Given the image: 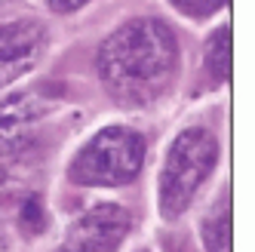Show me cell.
Here are the masks:
<instances>
[{
	"mask_svg": "<svg viewBox=\"0 0 255 252\" xmlns=\"http://www.w3.org/2000/svg\"><path fill=\"white\" fill-rule=\"evenodd\" d=\"M49 102L37 99V93H15L0 102V154H9L25 145V135L46 111Z\"/></svg>",
	"mask_w": 255,
	"mask_h": 252,
	"instance_id": "6",
	"label": "cell"
},
{
	"mask_svg": "<svg viewBox=\"0 0 255 252\" xmlns=\"http://www.w3.org/2000/svg\"><path fill=\"white\" fill-rule=\"evenodd\" d=\"M22 228L28 231V234H40L43 228H46V215H43V203H40V197H34V194H28L25 197V203H22Z\"/></svg>",
	"mask_w": 255,
	"mask_h": 252,
	"instance_id": "9",
	"label": "cell"
},
{
	"mask_svg": "<svg viewBox=\"0 0 255 252\" xmlns=\"http://www.w3.org/2000/svg\"><path fill=\"white\" fill-rule=\"evenodd\" d=\"M62 252H65V249H62Z\"/></svg>",
	"mask_w": 255,
	"mask_h": 252,
	"instance_id": "14",
	"label": "cell"
},
{
	"mask_svg": "<svg viewBox=\"0 0 255 252\" xmlns=\"http://www.w3.org/2000/svg\"><path fill=\"white\" fill-rule=\"evenodd\" d=\"M203 243L206 252H231V212L228 203H218L209 219L203 222Z\"/></svg>",
	"mask_w": 255,
	"mask_h": 252,
	"instance_id": "8",
	"label": "cell"
},
{
	"mask_svg": "<svg viewBox=\"0 0 255 252\" xmlns=\"http://www.w3.org/2000/svg\"><path fill=\"white\" fill-rule=\"evenodd\" d=\"M144 160V138L126 126H108L80 148L71 163V182L86 188H114L132 182Z\"/></svg>",
	"mask_w": 255,
	"mask_h": 252,
	"instance_id": "2",
	"label": "cell"
},
{
	"mask_svg": "<svg viewBox=\"0 0 255 252\" xmlns=\"http://www.w3.org/2000/svg\"><path fill=\"white\" fill-rule=\"evenodd\" d=\"M0 249H3V240H0Z\"/></svg>",
	"mask_w": 255,
	"mask_h": 252,
	"instance_id": "13",
	"label": "cell"
},
{
	"mask_svg": "<svg viewBox=\"0 0 255 252\" xmlns=\"http://www.w3.org/2000/svg\"><path fill=\"white\" fill-rule=\"evenodd\" d=\"M49 9H56V12H71V9H80L86 0H46Z\"/></svg>",
	"mask_w": 255,
	"mask_h": 252,
	"instance_id": "11",
	"label": "cell"
},
{
	"mask_svg": "<svg viewBox=\"0 0 255 252\" xmlns=\"http://www.w3.org/2000/svg\"><path fill=\"white\" fill-rule=\"evenodd\" d=\"M203 65H206V74L215 86L228 80V74H231V31L228 28H218L206 40Z\"/></svg>",
	"mask_w": 255,
	"mask_h": 252,
	"instance_id": "7",
	"label": "cell"
},
{
	"mask_svg": "<svg viewBox=\"0 0 255 252\" xmlns=\"http://www.w3.org/2000/svg\"><path fill=\"white\" fill-rule=\"evenodd\" d=\"M218 160V141L209 129H185L166 154L160 175V209L166 219L181 215Z\"/></svg>",
	"mask_w": 255,
	"mask_h": 252,
	"instance_id": "3",
	"label": "cell"
},
{
	"mask_svg": "<svg viewBox=\"0 0 255 252\" xmlns=\"http://www.w3.org/2000/svg\"><path fill=\"white\" fill-rule=\"evenodd\" d=\"M169 3H172L175 9H181V12L194 15V19H200V15H209V12H215V9H222L228 0H169Z\"/></svg>",
	"mask_w": 255,
	"mask_h": 252,
	"instance_id": "10",
	"label": "cell"
},
{
	"mask_svg": "<svg viewBox=\"0 0 255 252\" xmlns=\"http://www.w3.org/2000/svg\"><path fill=\"white\" fill-rule=\"evenodd\" d=\"M46 34L37 22L0 25V89L37 65Z\"/></svg>",
	"mask_w": 255,
	"mask_h": 252,
	"instance_id": "5",
	"label": "cell"
},
{
	"mask_svg": "<svg viewBox=\"0 0 255 252\" xmlns=\"http://www.w3.org/2000/svg\"><path fill=\"white\" fill-rule=\"evenodd\" d=\"M129 228H132V219L123 206H114V203L93 206L68 228L65 252H117Z\"/></svg>",
	"mask_w": 255,
	"mask_h": 252,
	"instance_id": "4",
	"label": "cell"
},
{
	"mask_svg": "<svg viewBox=\"0 0 255 252\" xmlns=\"http://www.w3.org/2000/svg\"><path fill=\"white\" fill-rule=\"evenodd\" d=\"M12 3V0H0V9H3V6H9Z\"/></svg>",
	"mask_w": 255,
	"mask_h": 252,
	"instance_id": "12",
	"label": "cell"
},
{
	"mask_svg": "<svg viewBox=\"0 0 255 252\" xmlns=\"http://www.w3.org/2000/svg\"><path fill=\"white\" fill-rule=\"evenodd\" d=\"M178 68V43L166 22L132 19L99 49V74L120 102L157 99Z\"/></svg>",
	"mask_w": 255,
	"mask_h": 252,
	"instance_id": "1",
	"label": "cell"
}]
</instances>
